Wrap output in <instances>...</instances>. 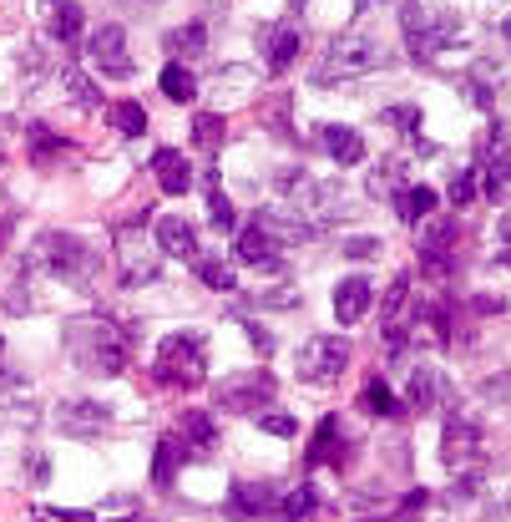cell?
<instances>
[{"label":"cell","instance_id":"obj_29","mask_svg":"<svg viewBox=\"0 0 511 522\" xmlns=\"http://www.w3.org/2000/svg\"><path fill=\"white\" fill-rule=\"evenodd\" d=\"M162 97L167 102H193L198 97V77H193L183 61H167V71H162Z\"/></svg>","mask_w":511,"mask_h":522},{"label":"cell","instance_id":"obj_2","mask_svg":"<svg viewBox=\"0 0 511 522\" xmlns=\"http://www.w3.org/2000/svg\"><path fill=\"white\" fill-rule=\"evenodd\" d=\"M395 61V41L375 26H350L345 36H334L329 56H324V77L319 82H345V77H370Z\"/></svg>","mask_w":511,"mask_h":522},{"label":"cell","instance_id":"obj_26","mask_svg":"<svg viewBox=\"0 0 511 522\" xmlns=\"http://www.w3.org/2000/svg\"><path fill=\"white\" fill-rule=\"evenodd\" d=\"M233 254H238L243 264H253V269H279V249H274L259 229H253V223H248V229L233 239Z\"/></svg>","mask_w":511,"mask_h":522},{"label":"cell","instance_id":"obj_58","mask_svg":"<svg viewBox=\"0 0 511 522\" xmlns=\"http://www.w3.org/2000/svg\"><path fill=\"white\" fill-rule=\"evenodd\" d=\"M501 259H506V264H511V249H506V254H501Z\"/></svg>","mask_w":511,"mask_h":522},{"label":"cell","instance_id":"obj_52","mask_svg":"<svg viewBox=\"0 0 511 522\" xmlns=\"http://www.w3.org/2000/svg\"><path fill=\"white\" fill-rule=\"evenodd\" d=\"M26 472H31L36 482H46V472H51V462H46L41 452H31V457H26Z\"/></svg>","mask_w":511,"mask_h":522},{"label":"cell","instance_id":"obj_8","mask_svg":"<svg viewBox=\"0 0 511 522\" xmlns=\"http://www.w3.org/2000/svg\"><path fill=\"white\" fill-rule=\"evenodd\" d=\"M345 365H350V340H339V335H309L299 345V381L309 386H329L345 376Z\"/></svg>","mask_w":511,"mask_h":522},{"label":"cell","instance_id":"obj_14","mask_svg":"<svg viewBox=\"0 0 511 522\" xmlns=\"http://www.w3.org/2000/svg\"><path fill=\"white\" fill-rule=\"evenodd\" d=\"M456 239H461V223L456 218H431V223H420V259H425V269L431 274H446V259H451V249H456Z\"/></svg>","mask_w":511,"mask_h":522},{"label":"cell","instance_id":"obj_46","mask_svg":"<svg viewBox=\"0 0 511 522\" xmlns=\"http://www.w3.org/2000/svg\"><path fill=\"white\" fill-rule=\"evenodd\" d=\"M476 193H481V183H476L471 173H461V178L451 183V208H471V203H476Z\"/></svg>","mask_w":511,"mask_h":522},{"label":"cell","instance_id":"obj_12","mask_svg":"<svg viewBox=\"0 0 511 522\" xmlns=\"http://www.w3.org/2000/svg\"><path fill=\"white\" fill-rule=\"evenodd\" d=\"M476 457H481V421L451 416V421H446V441H441V462H446L451 472H466Z\"/></svg>","mask_w":511,"mask_h":522},{"label":"cell","instance_id":"obj_11","mask_svg":"<svg viewBox=\"0 0 511 522\" xmlns=\"http://www.w3.org/2000/svg\"><path fill=\"white\" fill-rule=\"evenodd\" d=\"M87 56L102 77H132V51H127V31L122 26H97L87 36Z\"/></svg>","mask_w":511,"mask_h":522},{"label":"cell","instance_id":"obj_50","mask_svg":"<svg viewBox=\"0 0 511 522\" xmlns=\"http://www.w3.org/2000/svg\"><path fill=\"white\" fill-rule=\"evenodd\" d=\"M471 310H481V315H501V310H506V300H496V294H476Z\"/></svg>","mask_w":511,"mask_h":522},{"label":"cell","instance_id":"obj_48","mask_svg":"<svg viewBox=\"0 0 511 522\" xmlns=\"http://www.w3.org/2000/svg\"><path fill=\"white\" fill-rule=\"evenodd\" d=\"M243 330H248V340H253V350H259V355H269V350H274V335H269L259 320H243Z\"/></svg>","mask_w":511,"mask_h":522},{"label":"cell","instance_id":"obj_47","mask_svg":"<svg viewBox=\"0 0 511 522\" xmlns=\"http://www.w3.org/2000/svg\"><path fill=\"white\" fill-rule=\"evenodd\" d=\"M345 254H350V259H375V254H380V239H370V234L345 239Z\"/></svg>","mask_w":511,"mask_h":522},{"label":"cell","instance_id":"obj_53","mask_svg":"<svg viewBox=\"0 0 511 522\" xmlns=\"http://www.w3.org/2000/svg\"><path fill=\"white\" fill-rule=\"evenodd\" d=\"M61 522H97V517H87V512H61Z\"/></svg>","mask_w":511,"mask_h":522},{"label":"cell","instance_id":"obj_30","mask_svg":"<svg viewBox=\"0 0 511 522\" xmlns=\"http://www.w3.org/2000/svg\"><path fill=\"white\" fill-rule=\"evenodd\" d=\"M506 158H511V122L491 117V127H486V137H481V168L506 163Z\"/></svg>","mask_w":511,"mask_h":522},{"label":"cell","instance_id":"obj_17","mask_svg":"<svg viewBox=\"0 0 511 522\" xmlns=\"http://www.w3.org/2000/svg\"><path fill=\"white\" fill-rule=\"evenodd\" d=\"M253 229H259V234H264L274 249H294V244L314 239V223H304L299 213H274V208L253 213Z\"/></svg>","mask_w":511,"mask_h":522},{"label":"cell","instance_id":"obj_23","mask_svg":"<svg viewBox=\"0 0 511 522\" xmlns=\"http://www.w3.org/2000/svg\"><path fill=\"white\" fill-rule=\"evenodd\" d=\"M162 46H167V56H173V61H193V56H203L208 51V26L203 21H188V26H173V31H167L162 36Z\"/></svg>","mask_w":511,"mask_h":522},{"label":"cell","instance_id":"obj_1","mask_svg":"<svg viewBox=\"0 0 511 522\" xmlns=\"http://www.w3.org/2000/svg\"><path fill=\"white\" fill-rule=\"evenodd\" d=\"M61 345L87 376H122L127 370V330L107 315H71L61 330Z\"/></svg>","mask_w":511,"mask_h":522},{"label":"cell","instance_id":"obj_9","mask_svg":"<svg viewBox=\"0 0 511 522\" xmlns=\"http://www.w3.org/2000/svg\"><path fill=\"white\" fill-rule=\"evenodd\" d=\"M117 274H122V284H132V289L162 279V254L147 244V234H137V229H122V234H117Z\"/></svg>","mask_w":511,"mask_h":522},{"label":"cell","instance_id":"obj_38","mask_svg":"<svg viewBox=\"0 0 511 522\" xmlns=\"http://www.w3.org/2000/svg\"><path fill=\"white\" fill-rule=\"evenodd\" d=\"M198 279H203L208 289H238L233 269H228L223 259H208V254H198Z\"/></svg>","mask_w":511,"mask_h":522},{"label":"cell","instance_id":"obj_55","mask_svg":"<svg viewBox=\"0 0 511 522\" xmlns=\"http://www.w3.org/2000/svg\"><path fill=\"white\" fill-rule=\"evenodd\" d=\"M501 41H506V51H511V16L501 21Z\"/></svg>","mask_w":511,"mask_h":522},{"label":"cell","instance_id":"obj_16","mask_svg":"<svg viewBox=\"0 0 511 522\" xmlns=\"http://www.w3.org/2000/svg\"><path fill=\"white\" fill-rule=\"evenodd\" d=\"M350 457H355V441L339 431V421L334 416H324L319 421V431H314V441H309V467H350Z\"/></svg>","mask_w":511,"mask_h":522},{"label":"cell","instance_id":"obj_34","mask_svg":"<svg viewBox=\"0 0 511 522\" xmlns=\"http://www.w3.org/2000/svg\"><path fill=\"white\" fill-rule=\"evenodd\" d=\"M107 122H112L122 137H142V132H147V112H142L137 102H117V107L107 112Z\"/></svg>","mask_w":511,"mask_h":522},{"label":"cell","instance_id":"obj_25","mask_svg":"<svg viewBox=\"0 0 511 522\" xmlns=\"http://www.w3.org/2000/svg\"><path fill=\"white\" fill-rule=\"evenodd\" d=\"M183 457H188V441H178V436H162L157 441V457H152V482L167 492L178 482V467H183Z\"/></svg>","mask_w":511,"mask_h":522},{"label":"cell","instance_id":"obj_37","mask_svg":"<svg viewBox=\"0 0 511 522\" xmlns=\"http://www.w3.org/2000/svg\"><path fill=\"white\" fill-rule=\"evenodd\" d=\"M208 218H213V229H233V203H228V193L218 188V173H208Z\"/></svg>","mask_w":511,"mask_h":522},{"label":"cell","instance_id":"obj_35","mask_svg":"<svg viewBox=\"0 0 511 522\" xmlns=\"http://www.w3.org/2000/svg\"><path fill=\"white\" fill-rule=\"evenodd\" d=\"M31 137H36V168H46V163H56V158H71V142L66 137H51L46 127H31Z\"/></svg>","mask_w":511,"mask_h":522},{"label":"cell","instance_id":"obj_36","mask_svg":"<svg viewBox=\"0 0 511 522\" xmlns=\"http://www.w3.org/2000/svg\"><path fill=\"white\" fill-rule=\"evenodd\" d=\"M314 507H319V497H314V487H309V482H304V487H294L289 497H279V512H284V522H304Z\"/></svg>","mask_w":511,"mask_h":522},{"label":"cell","instance_id":"obj_10","mask_svg":"<svg viewBox=\"0 0 511 522\" xmlns=\"http://www.w3.org/2000/svg\"><path fill=\"white\" fill-rule=\"evenodd\" d=\"M51 416H56V426L66 436H81V441H92L97 431L112 426V406L107 401H92V396H66V401H56Z\"/></svg>","mask_w":511,"mask_h":522},{"label":"cell","instance_id":"obj_13","mask_svg":"<svg viewBox=\"0 0 511 522\" xmlns=\"http://www.w3.org/2000/svg\"><path fill=\"white\" fill-rule=\"evenodd\" d=\"M279 507V487L274 482H233L228 487V517L233 522H259Z\"/></svg>","mask_w":511,"mask_h":522},{"label":"cell","instance_id":"obj_51","mask_svg":"<svg viewBox=\"0 0 511 522\" xmlns=\"http://www.w3.org/2000/svg\"><path fill=\"white\" fill-rule=\"evenodd\" d=\"M122 11H132V16H147V11H157V6H167V0H117Z\"/></svg>","mask_w":511,"mask_h":522},{"label":"cell","instance_id":"obj_43","mask_svg":"<svg viewBox=\"0 0 511 522\" xmlns=\"http://www.w3.org/2000/svg\"><path fill=\"white\" fill-rule=\"evenodd\" d=\"M41 71H46L41 46H21V82H26V87H36V82H41Z\"/></svg>","mask_w":511,"mask_h":522},{"label":"cell","instance_id":"obj_33","mask_svg":"<svg viewBox=\"0 0 511 522\" xmlns=\"http://www.w3.org/2000/svg\"><path fill=\"white\" fill-rule=\"evenodd\" d=\"M365 411H370V416H390V421H395L405 406L390 396V386H385L380 376H370V381H365Z\"/></svg>","mask_w":511,"mask_h":522},{"label":"cell","instance_id":"obj_31","mask_svg":"<svg viewBox=\"0 0 511 522\" xmlns=\"http://www.w3.org/2000/svg\"><path fill=\"white\" fill-rule=\"evenodd\" d=\"M405 188V158H385L380 168H370V198H395Z\"/></svg>","mask_w":511,"mask_h":522},{"label":"cell","instance_id":"obj_28","mask_svg":"<svg viewBox=\"0 0 511 522\" xmlns=\"http://www.w3.org/2000/svg\"><path fill=\"white\" fill-rule=\"evenodd\" d=\"M183 436L193 441L198 457H208L213 446H218V421H213L208 411H183Z\"/></svg>","mask_w":511,"mask_h":522},{"label":"cell","instance_id":"obj_44","mask_svg":"<svg viewBox=\"0 0 511 522\" xmlns=\"http://www.w3.org/2000/svg\"><path fill=\"white\" fill-rule=\"evenodd\" d=\"M405 294H410V274H395V279H390V289H385V320H400Z\"/></svg>","mask_w":511,"mask_h":522},{"label":"cell","instance_id":"obj_45","mask_svg":"<svg viewBox=\"0 0 511 522\" xmlns=\"http://www.w3.org/2000/svg\"><path fill=\"white\" fill-rule=\"evenodd\" d=\"M264 127H274L279 137H289V97H274V102L264 107Z\"/></svg>","mask_w":511,"mask_h":522},{"label":"cell","instance_id":"obj_20","mask_svg":"<svg viewBox=\"0 0 511 522\" xmlns=\"http://www.w3.org/2000/svg\"><path fill=\"white\" fill-rule=\"evenodd\" d=\"M152 173H157L162 193H173V198L193 188V163L178 153V147H157V153H152Z\"/></svg>","mask_w":511,"mask_h":522},{"label":"cell","instance_id":"obj_54","mask_svg":"<svg viewBox=\"0 0 511 522\" xmlns=\"http://www.w3.org/2000/svg\"><path fill=\"white\" fill-rule=\"evenodd\" d=\"M203 6H208L213 16H223V11H228V0H203Z\"/></svg>","mask_w":511,"mask_h":522},{"label":"cell","instance_id":"obj_32","mask_svg":"<svg viewBox=\"0 0 511 522\" xmlns=\"http://www.w3.org/2000/svg\"><path fill=\"white\" fill-rule=\"evenodd\" d=\"M436 203H441V193H431V188H405L400 193V213H405L410 229H420V223L436 213Z\"/></svg>","mask_w":511,"mask_h":522},{"label":"cell","instance_id":"obj_19","mask_svg":"<svg viewBox=\"0 0 511 522\" xmlns=\"http://www.w3.org/2000/svg\"><path fill=\"white\" fill-rule=\"evenodd\" d=\"M370 300H375V289H370V279H365V274L339 279V284H334V320H339V325H355V320H365Z\"/></svg>","mask_w":511,"mask_h":522},{"label":"cell","instance_id":"obj_3","mask_svg":"<svg viewBox=\"0 0 511 522\" xmlns=\"http://www.w3.org/2000/svg\"><path fill=\"white\" fill-rule=\"evenodd\" d=\"M400 31H405V46H410L415 61H436L441 51L461 46L466 21H461L456 11H446V6H431V11H425L420 0H400Z\"/></svg>","mask_w":511,"mask_h":522},{"label":"cell","instance_id":"obj_49","mask_svg":"<svg viewBox=\"0 0 511 522\" xmlns=\"http://www.w3.org/2000/svg\"><path fill=\"white\" fill-rule=\"evenodd\" d=\"M6 310H11V315H21V310H31V294H26V284H21V279H16V284L6 289Z\"/></svg>","mask_w":511,"mask_h":522},{"label":"cell","instance_id":"obj_21","mask_svg":"<svg viewBox=\"0 0 511 522\" xmlns=\"http://www.w3.org/2000/svg\"><path fill=\"white\" fill-rule=\"evenodd\" d=\"M319 142H324V153H329L339 168H360V163H365V137H360L355 127H339V122H334V127L319 132Z\"/></svg>","mask_w":511,"mask_h":522},{"label":"cell","instance_id":"obj_39","mask_svg":"<svg viewBox=\"0 0 511 522\" xmlns=\"http://www.w3.org/2000/svg\"><path fill=\"white\" fill-rule=\"evenodd\" d=\"M66 92H71V102H76V107H87V112H97V102H102V97H97V87H92L87 77H81V71H76L71 61H66Z\"/></svg>","mask_w":511,"mask_h":522},{"label":"cell","instance_id":"obj_24","mask_svg":"<svg viewBox=\"0 0 511 522\" xmlns=\"http://www.w3.org/2000/svg\"><path fill=\"white\" fill-rule=\"evenodd\" d=\"M46 26H51V36L61 41V46H76L81 41V6L76 0H46Z\"/></svg>","mask_w":511,"mask_h":522},{"label":"cell","instance_id":"obj_18","mask_svg":"<svg viewBox=\"0 0 511 522\" xmlns=\"http://www.w3.org/2000/svg\"><path fill=\"white\" fill-rule=\"evenodd\" d=\"M152 239H157V254L198 259V229H193L188 218H178V213H162V218H157V229H152Z\"/></svg>","mask_w":511,"mask_h":522},{"label":"cell","instance_id":"obj_41","mask_svg":"<svg viewBox=\"0 0 511 522\" xmlns=\"http://www.w3.org/2000/svg\"><path fill=\"white\" fill-rule=\"evenodd\" d=\"M253 300H259V305H274V310H294V305H299V289H294V284H279V289H259Z\"/></svg>","mask_w":511,"mask_h":522},{"label":"cell","instance_id":"obj_22","mask_svg":"<svg viewBox=\"0 0 511 522\" xmlns=\"http://www.w3.org/2000/svg\"><path fill=\"white\" fill-rule=\"evenodd\" d=\"M405 401H410L415 411H436V406H451V386L436 376L431 365H420L415 376H410V391H405Z\"/></svg>","mask_w":511,"mask_h":522},{"label":"cell","instance_id":"obj_15","mask_svg":"<svg viewBox=\"0 0 511 522\" xmlns=\"http://www.w3.org/2000/svg\"><path fill=\"white\" fill-rule=\"evenodd\" d=\"M299 46H304V36H299L294 21H269V26H259V56L269 61V71H289L294 56H299Z\"/></svg>","mask_w":511,"mask_h":522},{"label":"cell","instance_id":"obj_56","mask_svg":"<svg viewBox=\"0 0 511 522\" xmlns=\"http://www.w3.org/2000/svg\"><path fill=\"white\" fill-rule=\"evenodd\" d=\"M289 6H294V11H304V6H309V0H289Z\"/></svg>","mask_w":511,"mask_h":522},{"label":"cell","instance_id":"obj_5","mask_svg":"<svg viewBox=\"0 0 511 522\" xmlns=\"http://www.w3.org/2000/svg\"><path fill=\"white\" fill-rule=\"evenodd\" d=\"M152 376L173 391H198L208 381V350H203V335H188V330H173L162 345H157V360H152Z\"/></svg>","mask_w":511,"mask_h":522},{"label":"cell","instance_id":"obj_57","mask_svg":"<svg viewBox=\"0 0 511 522\" xmlns=\"http://www.w3.org/2000/svg\"><path fill=\"white\" fill-rule=\"evenodd\" d=\"M0 360H6V340H0Z\"/></svg>","mask_w":511,"mask_h":522},{"label":"cell","instance_id":"obj_27","mask_svg":"<svg viewBox=\"0 0 511 522\" xmlns=\"http://www.w3.org/2000/svg\"><path fill=\"white\" fill-rule=\"evenodd\" d=\"M223 137H228V117H218V112L193 117V142H198V153L218 158V153H223Z\"/></svg>","mask_w":511,"mask_h":522},{"label":"cell","instance_id":"obj_6","mask_svg":"<svg viewBox=\"0 0 511 522\" xmlns=\"http://www.w3.org/2000/svg\"><path fill=\"white\" fill-rule=\"evenodd\" d=\"M31 264H46L56 279H66L76 289H92V274H97V254L87 249V239H81V234H61V229H51V234L36 239Z\"/></svg>","mask_w":511,"mask_h":522},{"label":"cell","instance_id":"obj_4","mask_svg":"<svg viewBox=\"0 0 511 522\" xmlns=\"http://www.w3.org/2000/svg\"><path fill=\"white\" fill-rule=\"evenodd\" d=\"M274 188L294 203V213L304 218V223H339L350 213V193L339 188V183H324V178H314V173H304V168H279L274 173Z\"/></svg>","mask_w":511,"mask_h":522},{"label":"cell","instance_id":"obj_7","mask_svg":"<svg viewBox=\"0 0 511 522\" xmlns=\"http://www.w3.org/2000/svg\"><path fill=\"white\" fill-rule=\"evenodd\" d=\"M274 370L269 365H253V370H233L228 381H218L213 386V401H218V411H228V416H259L269 401H274Z\"/></svg>","mask_w":511,"mask_h":522},{"label":"cell","instance_id":"obj_42","mask_svg":"<svg viewBox=\"0 0 511 522\" xmlns=\"http://www.w3.org/2000/svg\"><path fill=\"white\" fill-rule=\"evenodd\" d=\"M259 426H264L269 436H294V416L279 411V406H264V411H259Z\"/></svg>","mask_w":511,"mask_h":522},{"label":"cell","instance_id":"obj_40","mask_svg":"<svg viewBox=\"0 0 511 522\" xmlns=\"http://www.w3.org/2000/svg\"><path fill=\"white\" fill-rule=\"evenodd\" d=\"M380 122H385V127H395V132H420V107H410V102L385 107V112H380Z\"/></svg>","mask_w":511,"mask_h":522}]
</instances>
